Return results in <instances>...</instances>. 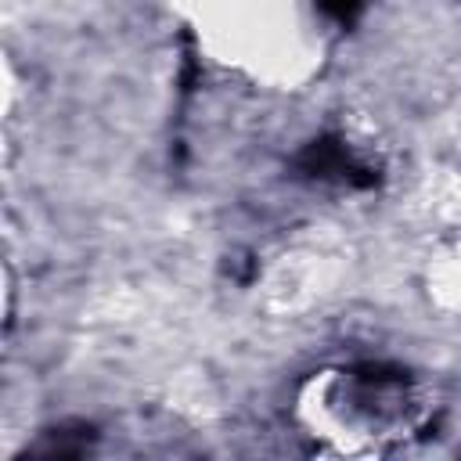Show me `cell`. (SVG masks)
I'll list each match as a JSON object with an SVG mask.
<instances>
[{
	"mask_svg": "<svg viewBox=\"0 0 461 461\" xmlns=\"http://www.w3.org/2000/svg\"><path fill=\"white\" fill-rule=\"evenodd\" d=\"M299 169L310 173V176H331V173H342L349 180V173L357 169L349 162V151L335 140V137H321L313 144H306V151L299 155Z\"/></svg>",
	"mask_w": 461,
	"mask_h": 461,
	"instance_id": "1",
	"label": "cell"
},
{
	"mask_svg": "<svg viewBox=\"0 0 461 461\" xmlns=\"http://www.w3.org/2000/svg\"><path fill=\"white\" fill-rule=\"evenodd\" d=\"M321 4V11L328 14V18H335L339 25H349L357 14H360V7H364V0H317Z\"/></svg>",
	"mask_w": 461,
	"mask_h": 461,
	"instance_id": "2",
	"label": "cell"
}]
</instances>
